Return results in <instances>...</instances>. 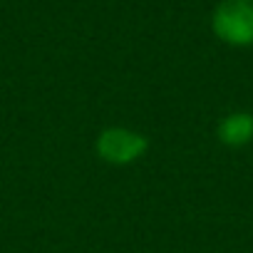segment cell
I'll return each instance as SVG.
<instances>
[{
  "label": "cell",
  "mask_w": 253,
  "mask_h": 253,
  "mask_svg": "<svg viewBox=\"0 0 253 253\" xmlns=\"http://www.w3.org/2000/svg\"><path fill=\"white\" fill-rule=\"evenodd\" d=\"M94 149L102 162L112 167H126L149 152V139L142 132L126 129V126H107L99 132Z\"/></svg>",
  "instance_id": "1"
},
{
  "label": "cell",
  "mask_w": 253,
  "mask_h": 253,
  "mask_svg": "<svg viewBox=\"0 0 253 253\" xmlns=\"http://www.w3.org/2000/svg\"><path fill=\"white\" fill-rule=\"evenodd\" d=\"M211 25L228 45H253V0H223L213 10Z\"/></svg>",
  "instance_id": "2"
},
{
  "label": "cell",
  "mask_w": 253,
  "mask_h": 253,
  "mask_svg": "<svg viewBox=\"0 0 253 253\" xmlns=\"http://www.w3.org/2000/svg\"><path fill=\"white\" fill-rule=\"evenodd\" d=\"M216 137L226 147H243V144L253 142V114H248V112L226 114L218 122Z\"/></svg>",
  "instance_id": "3"
}]
</instances>
